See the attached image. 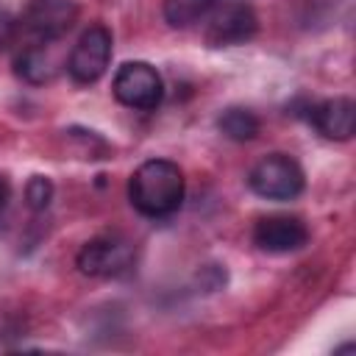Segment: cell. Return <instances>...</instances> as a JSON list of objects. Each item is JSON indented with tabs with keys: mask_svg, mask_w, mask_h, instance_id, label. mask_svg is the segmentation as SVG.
I'll use <instances>...</instances> for the list:
<instances>
[{
	"mask_svg": "<svg viewBox=\"0 0 356 356\" xmlns=\"http://www.w3.org/2000/svg\"><path fill=\"white\" fill-rule=\"evenodd\" d=\"M131 206L145 217H170L184 203V172L170 159L139 164L128 181Z\"/></svg>",
	"mask_w": 356,
	"mask_h": 356,
	"instance_id": "obj_1",
	"label": "cell"
},
{
	"mask_svg": "<svg viewBox=\"0 0 356 356\" xmlns=\"http://www.w3.org/2000/svg\"><path fill=\"white\" fill-rule=\"evenodd\" d=\"M250 189L264 200H292L303 192V170L286 153H270L259 159L248 172Z\"/></svg>",
	"mask_w": 356,
	"mask_h": 356,
	"instance_id": "obj_2",
	"label": "cell"
},
{
	"mask_svg": "<svg viewBox=\"0 0 356 356\" xmlns=\"http://www.w3.org/2000/svg\"><path fill=\"white\" fill-rule=\"evenodd\" d=\"M111 92L122 106L134 111H153L164 97V83L153 64L125 61L111 81Z\"/></svg>",
	"mask_w": 356,
	"mask_h": 356,
	"instance_id": "obj_3",
	"label": "cell"
},
{
	"mask_svg": "<svg viewBox=\"0 0 356 356\" xmlns=\"http://www.w3.org/2000/svg\"><path fill=\"white\" fill-rule=\"evenodd\" d=\"M78 270L92 278H117L134 267V245L120 234H103L89 239L78 250Z\"/></svg>",
	"mask_w": 356,
	"mask_h": 356,
	"instance_id": "obj_4",
	"label": "cell"
},
{
	"mask_svg": "<svg viewBox=\"0 0 356 356\" xmlns=\"http://www.w3.org/2000/svg\"><path fill=\"white\" fill-rule=\"evenodd\" d=\"M111 61V33L106 25H89L67 58V72L75 83H95L103 78Z\"/></svg>",
	"mask_w": 356,
	"mask_h": 356,
	"instance_id": "obj_5",
	"label": "cell"
},
{
	"mask_svg": "<svg viewBox=\"0 0 356 356\" xmlns=\"http://www.w3.org/2000/svg\"><path fill=\"white\" fill-rule=\"evenodd\" d=\"M75 19H78L75 0H28L19 25L36 42H56L75 25Z\"/></svg>",
	"mask_w": 356,
	"mask_h": 356,
	"instance_id": "obj_6",
	"label": "cell"
},
{
	"mask_svg": "<svg viewBox=\"0 0 356 356\" xmlns=\"http://www.w3.org/2000/svg\"><path fill=\"white\" fill-rule=\"evenodd\" d=\"M309 242V228L303 220L289 214H270L253 225V245L267 253H292Z\"/></svg>",
	"mask_w": 356,
	"mask_h": 356,
	"instance_id": "obj_7",
	"label": "cell"
},
{
	"mask_svg": "<svg viewBox=\"0 0 356 356\" xmlns=\"http://www.w3.org/2000/svg\"><path fill=\"white\" fill-rule=\"evenodd\" d=\"M256 31H259L256 11L245 3H231L211 17L206 28V42L211 47H234V44H245L248 39H253Z\"/></svg>",
	"mask_w": 356,
	"mask_h": 356,
	"instance_id": "obj_8",
	"label": "cell"
},
{
	"mask_svg": "<svg viewBox=\"0 0 356 356\" xmlns=\"http://www.w3.org/2000/svg\"><path fill=\"white\" fill-rule=\"evenodd\" d=\"M309 122L325 136L345 142L356 131V106L350 97H331L309 106Z\"/></svg>",
	"mask_w": 356,
	"mask_h": 356,
	"instance_id": "obj_9",
	"label": "cell"
},
{
	"mask_svg": "<svg viewBox=\"0 0 356 356\" xmlns=\"http://www.w3.org/2000/svg\"><path fill=\"white\" fill-rule=\"evenodd\" d=\"M17 75L25 78L28 83H50L58 75V61L47 47V42L28 44L17 56Z\"/></svg>",
	"mask_w": 356,
	"mask_h": 356,
	"instance_id": "obj_10",
	"label": "cell"
},
{
	"mask_svg": "<svg viewBox=\"0 0 356 356\" xmlns=\"http://www.w3.org/2000/svg\"><path fill=\"white\" fill-rule=\"evenodd\" d=\"M217 128L222 136H228L231 142H250L259 134V117L250 108L242 106H231L217 117Z\"/></svg>",
	"mask_w": 356,
	"mask_h": 356,
	"instance_id": "obj_11",
	"label": "cell"
},
{
	"mask_svg": "<svg viewBox=\"0 0 356 356\" xmlns=\"http://www.w3.org/2000/svg\"><path fill=\"white\" fill-rule=\"evenodd\" d=\"M217 0H164V19L172 28H192L214 11Z\"/></svg>",
	"mask_w": 356,
	"mask_h": 356,
	"instance_id": "obj_12",
	"label": "cell"
},
{
	"mask_svg": "<svg viewBox=\"0 0 356 356\" xmlns=\"http://www.w3.org/2000/svg\"><path fill=\"white\" fill-rule=\"evenodd\" d=\"M25 200L33 211H44L53 200V181L47 175H33L25 186Z\"/></svg>",
	"mask_w": 356,
	"mask_h": 356,
	"instance_id": "obj_13",
	"label": "cell"
},
{
	"mask_svg": "<svg viewBox=\"0 0 356 356\" xmlns=\"http://www.w3.org/2000/svg\"><path fill=\"white\" fill-rule=\"evenodd\" d=\"M14 36V25L6 14H0V47H6V42Z\"/></svg>",
	"mask_w": 356,
	"mask_h": 356,
	"instance_id": "obj_14",
	"label": "cell"
},
{
	"mask_svg": "<svg viewBox=\"0 0 356 356\" xmlns=\"http://www.w3.org/2000/svg\"><path fill=\"white\" fill-rule=\"evenodd\" d=\"M8 195H11V186H8V181L0 175V211H3V206H6V200H8Z\"/></svg>",
	"mask_w": 356,
	"mask_h": 356,
	"instance_id": "obj_15",
	"label": "cell"
}]
</instances>
